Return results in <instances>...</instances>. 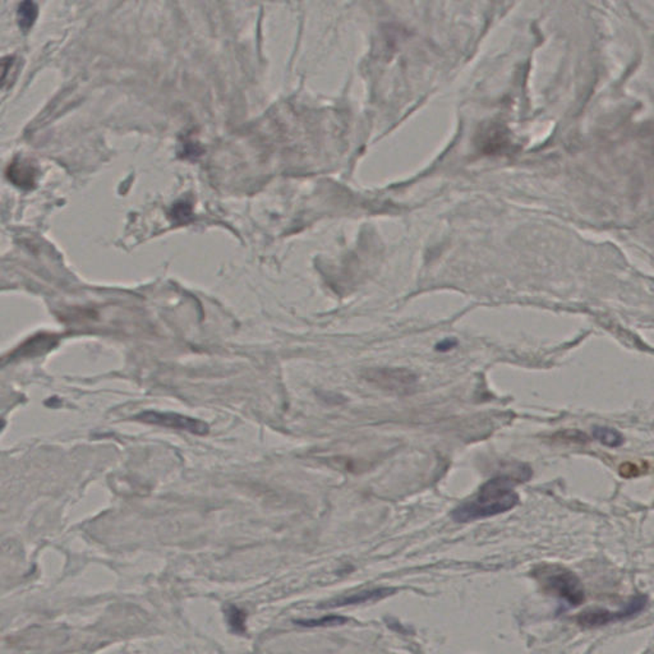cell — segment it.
<instances>
[{
	"label": "cell",
	"mask_w": 654,
	"mask_h": 654,
	"mask_svg": "<svg viewBox=\"0 0 654 654\" xmlns=\"http://www.w3.org/2000/svg\"><path fill=\"white\" fill-rule=\"evenodd\" d=\"M619 472H620L621 477L631 478V477H638V475H640L641 469L639 468L638 465L634 464V463H623V464H621V466H620Z\"/></svg>",
	"instance_id": "13"
},
{
	"label": "cell",
	"mask_w": 654,
	"mask_h": 654,
	"mask_svg": "<svg viewBox=\"0 0 654 654\" xmlns=\"http://www.w3.org/2000/svg\"><path fill=\"white\" fill-rule=\"evenodd\" d=\"M395 589L393 588H379V589H373V591H359V593H353V594H347L344 597L334 599L327 605H322L320 607H341L348 606V605H358V603H367L370 600H379L385 598L387 596L393 594Z\"/></svg>",
	"instance_id": "7"
},
{
	"label": "cell",
	"mask_w": 654,
	"mask_h": 654,
	"mask_svg": "<svg viewBox=\"0 0 654 654\" xmlns=\"http://www.w3.org/2000/svg\"><path fill=\"white\" fill-rule=\"evenodd\" d=\"M457 345V340H443L441 341L439 345H437V349L441 350V352H448L451 348H454Z\"/></svg>",
	"instance_id": "14"
},
{
	"label": "cell",
	"mask_w": 654,
	"mask_h": 654,
	"mask_svg": "<svg viewBox=\"0 0 654 654\" xmlns=\"http://www.w3.org/2000/svg\"><path fill=\"white\" fill-rule=\"evenodd\" d=\"M229 623L238 632L245 631V614L237 607H230L228 611Z\"/></svg>",
	"instance_id": "11"
},
{
	"label": "cell",
	"mask_w": 654,
	"mask_h": 654,
	"mask_svg": "<svg viewBox=\"0 0 654 654\" xmlns=\"http://www.w3.org/2000/svg\"><path fill=\"white\" fill-rule=\"evenodd\" d=\"M363 379L398 395L411 394L417 385V376L405 368H368L363 372Z\"/></svg>",
	"instance_id": "3"
},
{
	"label": "cell",
	"mask_w": 654,
	"mask_h": 654,
	"mask_svg": "<svg viewBox=\"0 0 654 654\" xmlns=\"http://www.w3.org/2000/svg\"><path fill=\"white\" fill-rule=\"evenodd\" d=\"M172 215H173L174 220L177 222H187L190 220V206L186 202H181V204H177L174 206L173 211H172Z\"/></svg>",
	"instance_id": "12"
},
{
	"label": "cell",
	"mask_w": 654,
	"mask_h": 654,
	"mask_svg": "<svg viewBox=\"0 0 654 654\" xmlns=\"http://www.w3.org/2000/svg\"><path fill=\"white\" fill-rule=\"evenodd\" d=\"M36 175H38L36 169L30 163L24 160L12 161L7 169V177L9 181L22 190H31L35 187Z\"/></svg>",
	"instance_id": "6"
},
{
	"label": "cell",
	"mask_w": 654,
	"mask_h": 654,
	"mask_svg": "<svg viewBox=\"0 0 654 654\" xmlns=\"http://www.w3.org/2000/svg\"><path fill=\"white\" fill-rule=\"evenodd\" d=\"M593 436L598 440L600 443L610 446V448H617L623 445V434L614 428L608 427H594L593 428Z\"/></svg>",
	"instance_id": "8"
},
{
	"label": "cell",
	"mask_w": 654,
	"mask_h": 654,
	"mask_svg": "<svg viewBox=\"0 0 654 654\" xmlns=\"http://www.w3.org/2000/svg\"><path fill=\"white\" fill-rule=\"evenodd\" d=\"M36 18H38V6L35 3L24 1L18 7V24L24 31L31 28Z\"/></svg>",
	"instance_id": "9"
},
{
	"label": "cell",
	"mask_w": 654,
	"mask_h": 654,
	"mask_svg": "<svg viewBox=\"0 0 654 654\" xmlns=\"http://www.w3.org/2000/svg\"><path fill=\"white\" fill-rule=\"evenodd\" d=\"M533 576L544 591L566 600L570 606H579L585 599L580 579L566 568L543 565L533 570Z\"/></svg>",
	"instance_id": "2"
},
{
	"label": "cell",
	"mask_w": 654,
	"mask_h": 654,
	"mask_svg": "<svg viewBox=\"0 0 654 654\" xmlns=\"http://www.w3.org/2000/svg\"><path fill=\"white\" fill-rule=\"evenodd\" d=\"M347 623V619H345V617H341V616H326V617L320 619V620H302V621H297V623L303 625V626H308V628L332 626V625H341V623Z\"/></svg>",
	"instance_id": "10"
},
{
	"label": "cell",
	"mask_w": 654,
	"mask_h": 654,
	"mask_svg": "<svg viewBox=\"0 0 654 654\" xmlns=\"http://www.w3.org/2000/svg\"><path fill=\"white\" fill-rule=\"evenodd\" d=\"M528 478L512 474H500L491 478L472 498L459 505L451 512V518L457 523H471L512 510L519 504V495L514 489L515 483Z\"/></svg>",
	"instance_id": "1"
},
{
	"label": "cell",
	"mask_w": 654,
	"mask_h": 654,
	"mask_svg": "<svg viewBox=\"0 0 654 654\" xmlns=\"http://www.w3.org/2000/svg\"><path fill=\"white\" fill-rule=\"evenodd\" d=\"M136 420L142 423L155 425V426L167 427L186 431L190 434H206L209 432V426L205 422L195 419V418L186 417L178 413H167V411H156V410H147L142 411L134 417Z\"/></svg>",
	"instance_id": "5"
},
{
	"label": "cell",
	"mask_w": 654,
	"mask_h": 654,
	"mask_svg": "<svg viewBox=\"0 0 654 654\" xmlns=\"http://www.w3.org/2000/svg\"><path fill=\"white\" fill-rule=\"evenodd\" d=\"M646 605V596L638 594L619 611H608L606 608H589L576 617V623L583 628H598L610 623L621 621L639 614Z\"/></svg>",
	"instance_id": "4"
}]
</instances>
